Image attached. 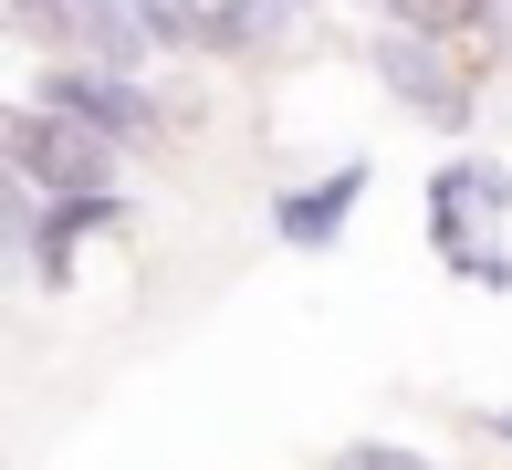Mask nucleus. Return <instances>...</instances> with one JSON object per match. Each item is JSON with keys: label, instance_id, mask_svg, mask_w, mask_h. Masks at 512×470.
I'll return each instance as SVG.
<instances>
[{"label": "nucleus", "instance_id": "obj_5", "mask_svg": "<svg viewBox=\"0 0 512 470\" xmlns=\"http://www.w3.org/2000/svg\"><path fill=\"white\" fill-rule=\"evenodd\" d=\"M356 199H366V168H335V178L293 188V199L272 209V230H283L293 251H324V241H335V230H345V209H356Z\"/></svg>", "mask_w": 512, "mask_h": 470}, {"label": "nucleus", "instance_id": "obj_4", "mask_svg": "<svg viewBox=\"0 0 512 470\" xmlns=\"http://www.w3.org/2000/svg\"><path fill=\"white\" fill-rule=\"evenodd\" d=\"M377 74L398 105H418L429 126H460L471 115V84L450 74V42H439V21H387L377 32Z\"/></svg>", "mask_w": 512, "mask_h": 470}, {"label": "nucleus", "instance_id": "obj_7", "mask_svg": "<svg viewBox=\"0 0 512 470\" xmlns=\"http://www.w3.org/2000/svg\"><path fill=\"white\" fill-rule=\"evenodd\" d=\"M335 470H429V460H408V450H387V439H356Z\"/></svg>", "mask_w": 512, "mask_h": 470}, {"label": "nucleus", "instance_id": "obj_6", "mask_svg": "<svg viewBox=\"0 0 512 470\" xmlns=\"http://www.w3.org/2000/svg\"><path fill=\"white\" fill-rule=\"evenodd\" d=\"M178 11H189V32L209 53H262V42H283L293 0H178Z\"/></svg>", "mask_w": 512, "mask_h": 470}, {"label": "nucleus", "instance_id": "obj_3", "mask_svg": "<svg viewBox=\"0 0 512 470\" xmlns=\"http://www.w3.org/2000/svg\"><path fill=\"white\" fill-rule=\"evenodd\" d=\"M42 105L84 115V126H105L115 147H147L157 126H168V105L147 94V74L136 63H95V53H63L53 74H42Z\"/></svg>", "mask_w": 512, "mask_h": 470}, {"label": "nucleus", "instance_id": "obj_8", "mask_svg": "<svg viewBox=\"0 0 512 470\" xmlns=\"http://www.w3.org/2000/svg\"><path fill=\"white\" fill-rule=\"evenodd\" d=\"M492 429H502V439H512V418H492Z\"/></svg>", "mask_w": 512, "mask_h": 470}, {"label": "nucleus", "instance_id": "obj_2", "mask_svg": "<svg viewBox=\"0 0 512 470\" xmlns=\"http://www.w3.org/2000/svg\"><path fill=\"white\" fill-rule=\"evenodd\" d=\"M0 157H11L21 178H42V188H115V136L105 126H84V115H63V105H11L0 115Z\"/></svg>", "mask_w": 512, "mask_h": 470}, {"label": "nucleus", "instance_id": "obj_1", "mask_svg": "<svg viewBox=\"0 0 512 470\" xmlns=\"http://www.w3.org/2000/svg\"><path fill=\"white\" fill-rule=\"evenodd\" d=\"M502 209H512V178L492 168V157H450V168L429 178V241H439V262H450L460 282H481V293H512Z\"/></svg>", "mask_w": 512, "mask_h": 470}]
</instances>
